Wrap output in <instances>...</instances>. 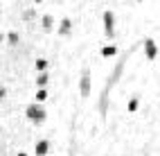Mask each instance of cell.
<instances>
[{"label": "cell", "mask_w": 160, "mask_h": 156, "mask_svg": "<svg viewBox=\"0 0 160 156\" xmlns=\"http://www.w3.org/2000/svg\"><path fill=\"white\" fill-rule=\"evenodd\" d=\"M34 152H36V156H45V154L50 152V143H48V140H38Z\"/></svg>", "instance_id": "277c9868"}, {"label": "cell", "mask_w": 160, "mask_h": 156, "mask_svg": "<svg viewBox=\"0 0 160 156\" xmlns=\"http://www.w3.org/2000/svg\"><path fill=\"white\" fill-rule=\"evenodd\" d=\"M70 27H72V20H70V18H63L61 25H59V34H63V36L70 34Z\"/></svg>", "instance_id": "5b68a950"}, {"label": "cell", "mask_w": 160, "mask_h": 156, "mask_svg": "<svg viewBox=\"0 0 160 156\" xmlns=\"http://www.w3.org/2000/svg\"><path fill=\"white\" fill-rule=\"evenodd\" d=\"M45 97H48V91H45V88H38V91H36V100H38V102H43Z\"/></svg>", "instance_id": "8fae6325"}, {"label": "cell", "mask_w": 160, "mask_h": 156, "mask_svg": "<svg viewBox=\"0 0 160 156\" xmlns=\"http://www.w3.org/2000/svg\"><path fill=\"white\" fill-rule=\"evenodd\" d=\"M43 27H45V29L52 27V16H43Z\"/></svg>", "instance_id": "7c38bea8"}, {"label": "cell", "mask_w": 160, "mask_h": 156, "mask_svg": "<svg viewBox=\"0 0 160 156\" xmlns=\"http://www.w3.org/2000/svg\"><path fill=\"white\" fill-rule=\"evenodd\" d=\"M25 113H27V118L32 122H36V124H41L45 120V109L41 107V104H29V107L25 109Z\"/></svg>", "instance_id": "6da1fadb"}, {"label": "cell", "mask_w": 160, "mask_h": 156, "mask_svg": "<svg viewBox=\"0 0 160 156\" xmlns=\"http://www.w3.org/2000/svg\"><path fill=\"white\" fill-rule=\"evenodd\" d=\"M45 68H48V61H45V59H38V61H36V70L45 72Z\"/></svg>", "instance_id": "30bf717a"}, {"label": "cell", "mask_w": 160, "mask_h": 156, "mask_svg": "<svg viewBox=\"0 0 160 156\" xmlns=\"http://www.w3.org/2000/svg\"><path fill=\"white\" fill-rule=\"evenodd\" d=\"M104 32L106 36H115V14L113 12H104Z\"/></svg>", "instance_id": "7a4b0ae2"}, {"label": "cell", "mask_w": 160, "mask_h": 156, "mask_svg": "<svg viewBox=\"0 0 160 156\" xmlns=\"http://www.w3.org/2000/svg\"><path fill=\"white\" fill-rule=\"evenodd\" d=\"M79 86H81V95H88V93H90V77H88V75H83Z\"/></svg>", "instance_id": "8992f818"}, {"label": "cell", "mask_w": 160, "mask_h": 156, "mask_svg": "<svg viewBox=\"0 0 160 156\" xmlns=\"http://www.w3.org/2000/svg\"><path fill=\"white\" fill-rule=\"evenodd\" d=\"M34 3H41V0H34Z\"/></svg>", "instance_id": "9a60e30c"}, {"label": "cell", "mask_w": 160, "mask_h": 156, "mask_svg": "<svg viewBox=\"0 0 160 156\" xmlns=\"http://www.w3.org/2000/svg\"><path fill=\"white\" fill-rule=\"evenodd\" d=\"M144 55H147V59H156L158 57V45H156L153 39H147L144 41Z\"/></svg>", "instance_id": "3957f363"}, {"label": "cell", "mask_w": 160, "mask_h": 156, "mask_svg": "<svg viewBox=\"0 0 160 156\" xmlns=\"http://www.w3.org/2000/svg\"><path fill=\"white\" fill-rule=\"evenodd\" d=\"M18 156H27V154H25V152H18Z\"/></svg>", "instance_id": "5bb4252c"}, {"label": "cell", "mask_w": 160, "mask_h": 156, "mask_svg": "<svg viewBox=\"0 0 160 156\" xmlns=\"http://www.w3.org/2000/svg\"><path fill=\"white\" fill-rule=\"evenodd\" d=\"M9 41H12V43H16V41H18V36H16L14 32H9Z\"/></svg>", "instance_id": "4fadbf2b"}, {"label": "cell", "mask_w": 160, "mask_h": 156, "mask_svg": "<svg viewBox=\"0 0 160 156\" xmlns=\"http://www.w3.org/2000/svg\"><path fill=\"white\" fill-rule=\"evenodd\" d=\"M115 52H117L115 45H104V48H102V57H106V59H108V57H115Z\"/></svg>", "instance_id": "52a82bcc"}, {"label": "cell", "mask_w": 160, "mask_h": 156, "mask_svg": "<svg viewBox=\"0 0 160 156\" xmlns=\"http://www.w3.org/2000/svg\"><path fill=\"white\" fill-rule=\"evenodd\" d=\"M126 109H129L131 113H135L138 109H140V102H138V100L133 97V100H129V104H126Z\"/></svg>", "instance_id": "ba28073f"}, {"label": "cell", "mask_w": 160, "mask_h": 156, "mask_svg": "<svg viewBox=\"0 0 160 156\" xmlns=\"http://www.w3.org/2000/svg\"><path fill=\"white\" fill-rule=\"evenodd\" d=\"M36 84H38V88H43V86L48 84V72H41L38 79H36Z\"/></svg>", "instance_id": "9c48e42d"}]
</instances>
